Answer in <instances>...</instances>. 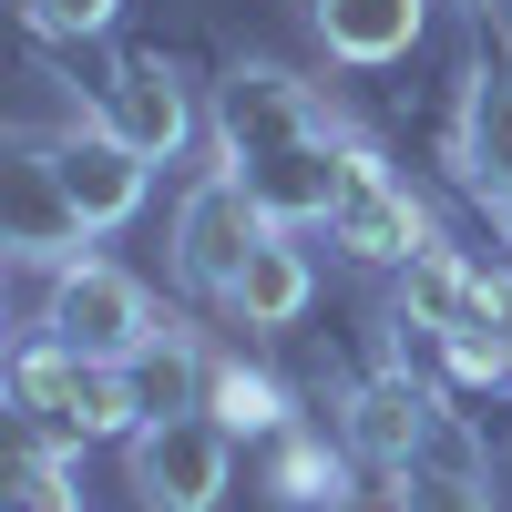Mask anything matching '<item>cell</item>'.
Masks as SVG:
<instances>
[{
	"mask_svg": "<svg viewBox=\"0 0 512 512\" xmlns=\"http://www.w3.org/2000/svg\"><path fill=\"white\" fill-rule=\"evenodd\" d=\"M11 400L31 410L41 441H134L144 431L123 359H82V349H62V338H31V349L11 359Z\"/></svg>",
	"mask_w": 512,
	"mask_h": 512,
	"instance_id": "cell-1",
	"label": "cell"
},
{
	"mask_svg": "<svg viewBox=\"0 0 512 512\" xmlns=\"http://www.w3.org/2000/svg\"><path fill=\"white\" fill-rule=\"evenodd\" d=\"M41 338H62V349H82V359H134L144 338H164V328H154V297L123 267H103V256H62L52 308H41Z\"/></svg>",
	"mask_w": 512,
	"mask_h": 512,
	"instance_id": "cell-2",
	"label": "cell"
},
{
	"mask_svg": "<svg viewBox=\"0 0 512 512\" xmlns=\"http://www.w3.org/2000/svg\"><path fill=\"white\" fill-rule=\"evenodd\" d=\"M226 472H236V431H226V420H205V410L144 420V431H134V492H144L154 512H216Z\"/></svg>",
	"mask_w": 512,
	"mask_h": 512,
	"instance_id": "cell-3",
	"label": "cell"
},
{
	"mask_svg": "<svg viewBox=\"0 0 512 512\" xmlns=\"http://www.w3.org/2000/svg\"><path fill=\"white\" fill-rule=\"evenodd\" d=\"M267 236H277V226H267V205L246 195V175H205V185L175 205V277L226 297V287H236V267H246Z\"/></svg>",
	"mask_w": 512,
	"mask_h": 512,
	"instance_id": "cell-4",
	"label": "cell"
},
{
	"mask_svg": "<svg viewBox=\"0 0 512 512\" xmlns=\"http://www.w3.org/2000/svg\"><path fill=\"white\" fill-rule=\"evenodd\" d=\"M328 236L349 246L359 267H410V256L431 246V216H420V195L369 144H349V185H338V205H328Z\"/></svg>",
	"mask_w": 512,
	"mask_h": 512,
	"instance_id": "cell-5",
	"label": "cell"
},
{
	"mask_svg": "<svg viewBox=\"0 0 512 512\" xmlns=\"http://www.w3.org/2000/svg\"><path fill=\"white\" fill-rule=\"evenodd\" d=\"M41 164H52V185L72 195L82 236H113V226L144 205V175H154V154H134V144L113 134V123H82V134L41 144Z\"/></svg>",
	"mask_w": 512,
	"mask_h": 512,
	"instance_id": "cell-6",
	"label": "cell"
},
{
	"mask_svg": "<svg viewBox=\"0 0 512 512\" xmlns=\"http://www.w3.org/2000/svg\"><path fill=\"white\" fill-rule=\"evenodd\" d=\"M308 134H328V113H318V93L308 82H287V72H226V93H216V144H226V175L236 164H256V154H277V144H308Z\"/></svg>",
	"mask_w": 512,
	"mask_h": 512,
	"instance_id": "cell-7",
	"label": "cell"
},
{
	"mask_svg": "<svg viewBox=\"0 0 512 512\" xmlns=\"http://www.w3.org/2000/svg\"><path fill=\"white\" fill-rule=\"evenodd\" d=\"M400 318L431 328V338H461V328H492V277H472L451 246H420L400 267Z\"/></svg>",
	"mask_w": 512,
	"mask_h": 512,
	"instance_id": "cell-8",
	"label": "cell"
},
{
	"mask_svg": "<svg viewBox=\"0 0 512 512\" xmlns=\"http://www.w3.org/2000/svg\"><path fill=\"white\" fill-rule=\"evenodd\" d=\"M103 123H113L134 154H154V164H175V144L195 134V113H185L175 82H164V62H123L113 93H103Z\"/></svg>",
	"mask_w": 512,
	"mask_h": 512,
	"instance_id": "cell-9",
	"label": "cell"
},
{
	"mask_svg": "<svg viewBox=\"0 0 512 512\" xmlns=\"http://www.w3.org/2000/svg\"><path fill=\"white\" fill-rule=\"evenodd\" d=\"M308 297H318V267H308V256L287 246V226H277V236L256 246L246 267H236V287H226V308H236L246 328H297V318H308Z\"/></svg>",
	"mask_w": 512,
	"mask_h": 512,
	"instance_id": "cell-10",
	"label": "cell"
},
{
	"mask_svg": "<svg viewBox=\"0 0 512 512\" xmlns=\"http://www.w3.org/2000/svg\"><path fill=\"white\" fill-rule=\"evenodd\" d=\"M461 164L482 195H512V62H482L461 93Z\"/></svg>",
	"mask_w": 512,
	"mask_h": 512,
	"instance_id": "cell-11",
	"label": "cell"
},
{
	"mask_svg": "<svg viewBox=\"0 0 512 512\" xmlns=\"http://www.w3.org/2000/svg\"><path fill=\"white\" fill-rule=\"evenodd\" d=\"M349 441H359L369 461H390V472H410V451L431 441V390H410L400 369L369 379V390L349 400Z\"/></svg>",
	"mask_w": 512,
	"mask_h": 512,
	"instance_id": "cell-12",
	"label": "cell"
},
{
	"mask_svg": "<svg viewBox=\"0 0 512 512\" xmlns=\"http://www.w3.org/2000/svg\"><path fill=\"white\" fill-rule=\"evenodd\" d=\"M123 379H134V410H144V420H185V410H205V379H216V359L185 349V338L164 328V338H144V349L123 359Z\"/></svg>",
	"mask_w": 512,
	"mask_h": 512,
	"instance_id": "cell-13",
	"label": "cell"
},
{
	"mask_svg": "<svg viewBox=\"0 0 512 512\" xmlns=\"http://www.w3.org/2000/svg\"><path fill=\"white\" fill-rule=\"evenodd\" d=\"M318 41L338 62H400L420 41V0H318Z\"/></svg>",
	"mask_w": 512,
	"mask_h": 512,
	"instance_id": "cell-14",
	"label": "cell"
},
{
	"mask_svg": "<svg viewBox=\"0 0 512 512\" xmlns=\"http://www.w3.org/2000/svg\"><path fill=\"white\" fill-rule=\"evenodd\" d=\"M11 246L21 256H72L82 246V216H72V195L52 185L41 144H21V164H11Z\"/></svg>",
	"mask_w": 512,
	"mask_h": 512,
	"instance_id": "cell-15",
	"label": "cell"
},
{
	"mask_svg": "<svg viewBox=\"0 0 512 512\" xmlns=\"http://www.w3.org/2000/svg\"><path fill=\"white\" fill-rule=\"evenodd\" d=\"M205 420H226V431H287V390L267 369H246V359H216V379H205Z\"/></svg>",
	"mask_w": 512,
	"mask_h": 512,
	"instance_id": "cell-16",
	"label": "cell"
},
{
	"mask_svg": "<svg viewBox=\"0 0 512 512\" xmlns=\"http://www.w3.org/2000/svg\"><path fill=\"white\" fill-rule=\"evenodd\" d=\"M11 512H82V492H72V472H62V441H21V461H11Z\"/></svg>",
	"mask_w": 512,
	"mask_h": 512,
	"instance_id": "cell-17",
	"label": "cell"
},
{
	"mask_svg": "<svg viewBox=\"0 0 512 512\" xmlns=\"http://www.w3.org/2000/svg\"><path fill=\"white\" fill-rule=\"evenodd\" d=\"M277 492H287V502H328V512H338V502H349V472H338V461H328L308 431H277Z\"/></svg>",
	"mask_w": 512,
	"mask_h": 512,
	"instance_id": "cell-18",
	"label": "cell"
},
{
	"mask_svg": "<svg viewBox=\"0 0 512 512\" xmlns=\"http://www.w3.org/2000/svg\"><path fill=\"white\" fill-rule=\"evenodd\" d=\"M113 11H123V0H21V21H31L41 41H82V31H113Z\"/></svg>",
	"mask_w": 512,
	"mask_h": 512,
	"instance_id": "cell-19",
	"label": "cell"
},
{
	"mask_svg": "<svg viewBox=\"0 0 512 512\" xmlns=\"http://www.w3.org/2000/svg\"><path fill=\"white\" fill-rule=\"evenodd\" d=\"M400 502H410V512H492V492H482L472 472H410Z\"/></svg>",
	"mask_w": 512,
	"mask_h": 512,
	"instance_id": "cell-20",
	"label": "cell"
},
{
	"mask_svg": "<svg viewBox=\"0 0 512 512\" xmlns=\"http://www.w3.org/2000/svg\"><path fill=\"white\" fill-rule=\"evenodd\" d=\"M441 349H451L461 379H512V338L502 328H461V338H441Z\"/></svg>",
	"mask_w": 512,
	"mask_h": 512,
	"instance_id": "cell-21",
	"label": "cell"
}]
</instances>
